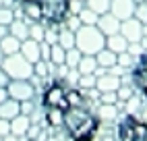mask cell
<instances>
[{
	"mask_svg": "<svg viewBox=\"0 0 147 141\" xmlns=\"http://www.w3.org/2000/svg\"><path fill=\"white\" fill-rule=\"evenodd\" d=\"M83 94L79 89L71 87L64 79H56V81L50 85L44 92V98H42V104L46 108V112H60L62 110L73 106V104H83Z\"/></svg>",
	"mask_w": 147,
	"mask_h": 141,
	"instance_id": "obj_2",
	"label": "cell"
},
{
	"mask_svg": "<svg viewBox=\"0 0 147 141\" xmlns=\"http://www.w3.org/2000/svg\"><path fill=\"white\" fill-rule=\"evenodd\" d=\"M118 141H147V125L135 114H126L118 125Z\"/></svg>",
	"mask_w": 147,
	"mask_h": 141,
	"instance_id": "obj_5",
	"label": "cell"
},
{
	"mask_svg": "<svg viewBox=\"0 0 147 141\" xmlns=\"http://www.w3.org/2000/svg\"><path fill=\"white\" fill-rule=\"evenodd\" d=\"M2 4H4V0H0V6H2Z\"/></svg>",
	"mask_w": 147,
	"mask_h": 141,
	"instance_id": "obj_41",
	"label": "cell"
},
{
	"mask_svg": "<svg viewBox=\"0 0 147 141\" xmlns=\"http://www.w3.org/2000/svg\"><path fill=\"white\" fill-rule=\"evenodd\" d=\"M19 52H21L31 64H35L37 60H42L40 42H35V39H31V37H27V39H23V42H21V50H19Z\"/></svg>",
	"mask_w": 147,
	"mask_h": 141,
	"instance_id": "obj_13",
	"label": "cell"
},
{
	"mask_svg": "<svg viewBox=\"0 0 147 141\" xmlns=\"http://www.w3.org/2000/svg\"><path fill=\"white\" fill-rule=\"evenodd\" d=\"M44 33H46V25L42 21L29 23V37L35 39V42H44Z\"/></svg>",
	"mask_w": 147,
	"mask_h": 141,
	"instance_id": "obj_26",
	"label": "cell"
},
{
	"mask_svg": "<svg viewBox=\"0 0 147 141\" xmlns=\"http://www.w3.org/2000/svg\"><path fill=\"white\" fill-rule=\"evenodd\" d=\"M85 6L91 8V11L97 13V15H104V13L110 11V0H87Z\"/></svg>",
	"mask_w": 147,
	"mask_h": 141,
	"instance_id": "obj_25",
	"label": "cell"
},
{
	"mask_svg": "<svg viewBox=\"0 0 147 141\" xmlns=\"http://www.w3.org/2000/svg\"><path fill=\"white\" fill-rule=\"evenodd\" d=\"M2 60H4V52L0 50V64H2Z\"/></svg>",
	"mask_w": 147,
	"mask_h": 141,
	"instance_id": "obj_39",
	"label": "cell"
},
{
	"mask_svg": "<svg viewBox=\"0 0 147 141\" xmlns=\"http://www.w3.org/2000/svg\"><path fill=\"white\" fill-rule=\"evenodd\" d=\"M137 2H145V0H135V4H137Z\"/></svg>",
	"mask_w": 147,
	"mask_h": 141,
	"instance_id": "obj_40",
	"label": "cell"
},
{
	"mask_svg": "<svg viewBox=\"0 0 147 141\" xmlns=\"http://www.w3.org/2000/svg\"><path fill=\"white\" fill-rule=\"evenodd\" d=\"M8 81H11V79L6 77V73L2 70V66H0V87H6V83H8Z\"/></svg>",
	"mask_w": 147,
	"mask_h": 141,
	"instance_id": "obj_34",
	"label": "cell"
},
{
	"mask_svg": "<svg viewBox=\"0 0 147 141\" xmlns=\"http://www.w3.org/2000/svg\"><path fill=\"white\" fill-rule=\"evenodd\" d=\"M95 60H97V66H104V68H112L116 66V54L112 52V50H100V52L95 54Z\"/></svg>",
	"mask_w": 147,
	"mask_h": 141,
	"instance_id": "obj_20",
	"label": "cell"
},
{
	"mask_svg": "<svg viewBox=\"0 0 147 141\" xmlns=\"http://www.w3.org/2000/svg\"><path fill=\"white\" fill-rule=\"evenodd\" d=\"M6 94L17 102H27V100H33L35 87L29 79H11L6 83Z\"/></svg>",
	"mask_w": 147,
	"mask_h": 141,
	"instance_id": "obj_7",
	"label": "cell"
},
{
	"mask_svg": "<svg viewBox=\"0 0 147 141\" xmlns=\"http://www.w3.org/2000/svg\"><path fill=\"white\" fill-rule=\"evenodd\" d=\"M64 54H66V50H64L60 44H52V46H50V62H52L54 66L64 64Z\"/></svg>",
	"mask_w": 147,
	"mask_h": 141,
	"instance_id": "obj_22",
	"label": "cell"
},
{
	"mask_svg": "<svg viewBox=\"0 0 147 141\" xmlns=\"http://www.w3.org/2000/svg\"><path fill=\"white\" fill-rule=\"evenodd\" d=\"M62 27L71 29V31H77V29L81 27V21H79V17H77V15H71V13H68L66 19L62 21Z\"/></svg>",
	"mask_w": 147,
	"mask_h": 141,
	"instance_id": "obj_30",
	"label": "cell"
},
{
	"mask_svg": "<svg viewBox=\"0 0 147 141\" xmlns=\"http://www.w3.org/2000/svg\"><path fill=\"white\" fill-rule=\"evenodd\" d=\"M145 27H147V25H143L141 21H137L135 17H131V19L120 21V31H118V33H120L129 44H139L141 39H143V35H145Z\"/></svg>",
	"mask_w": 147,
	"mask_h": 141,
	"instance_id": "obj_8",
	"label": "cell"
},
{
	"mask_svg": "<svg viewBox=\"0 0 147 141\" xmlns=\"http://www.w3.org/2000/svg\"><path fill=\"white\" fill-rule=\"evenodd\" d=\"M11 133V120H6V118H0V137H4Z\"/></svg>",
	"mask_w": 147,
	"mask_h": 141,
	"instance_id": "obj_33",
	"label": "cell"
},
{
	"mask_svg": "<svg viewBox=\"0 0 147 141\" xmlns=\"http://www.w3.org/2000/svg\"><path fill=\"white\" fill-rule=\"evenodd\" d=\"M133 81L147 98V54L139 56V60H137V64L133 68Z\"/></svg>",
	"mask_w": 147,
	"mask_h": 141,
	"instance_id": "obj_10",
	"label": "cell"
},
{
	"mask_svg": "<svg viewBox=\"0 0 147 141\" xmlns=\"http://www.w3.org/2000/svg\"><path fill=\"white\" fill-rule=\"evenodd\" d=\"M0 50L4 52V56H11V54H17L21 50V39H17L15 35L6 33L2 39H0Z\"/></svg>",
	"mask_w": 147,
	"mask_h": 141,
	"instance_id": "obj_18",
	"label": "cell"
},
{
	"mask_svg": "<svg viewBox=\"0 0 147 141\" xmlns=\"http://www.w3.org/2000/svg\"><path fill=\"white\" fill-rule=\"evenodd\" d=\"M95 68H97V60H95V56H91V54H83L81 60H79V64H77V73H79V75H93Z\"/></svg>",
	"mask_w": 147,
	"mask_h": 141,
	"instance_id": "obj_19",
	"label": "cell"
},
{
	"mask_svg": "<svg viewBox=\"0 0 147 141\" xmlns=\"http://www.w3.org/2000/svg\"><path fill=\"white\" fill-rule=\"evenodd\" d=\"M120 87V79H118V75H114V73H104V75H100V77H95V89L100 94H104V92H116V89Z\"/></svg>",
	"mask_w": 147,
	"mask_h": 141,
	"instance_id": "obj_12",
	"label": "cell"
},
{
	"mask_svg": "<svg viewBox=\"0 0 147 141\" xmlns=\"http://www.w3.org/2000/svg\"><path fill=\"white\" fill-rule=\"evenodd\" d=\"M97 116H102V118H106V120L114 118V116H116V104H102L100 114H97Z\"/></svg>",
	"mask_w": 147,
	"mask_h": 141,
	"instance_id": "obj_31",
	"label": "cell"
},
{
	"mask_svg": "<svg viewBox=\"0 0 147 141\" xmlns=\"http://www.w3.org/2000/svg\"><path fill=\"white\" fill-rule=\"evenodd\" d=\"M110 13L120 21L131 19L135 13V0H110Z\"/></svg>",
	"mask_w": 147,
	"mask_h": 141,
	"instance_id": "obj_11",
	"label": "cell"
},
{
	"mask_svg": "<svg viewBox=\"0 0 147 141\" xmlns=\"http://www.w3.org/2000/svg\"><path fill=\"white\" fill-rule=\"evenodd\" d=\"M81 52L77 48H68L66 50V54H64V64L66 68H77V64H79V60H81Z\"/></svg>",
	"mask_w": 147,
	"mask_h": 141,
	"instance_id": "obj_24",
	"label": "cell"
},
{
	"mask_svg": "<svg viewBox=\"0 0 147 141\" xmlns=\"http://www.w3.org/2000/svg\"><path fill=\"white\" fill-rule=\"evenodd\" d=\"M17 4H27V2H42V0H15Z\"/></svg>",
	"mask_w": 147,
	"mask_h": 141,
	"instance_id": "obj_38",
	"label": "cell"
},
{
	"mask_svg": "<svg viewBox=\"0 0 147 141\" xmlns=\"http://www.w3.org/2000/svg\"><path fill=\"white\" fill-rule=\"evenodd\" d=\"M77 17H79L81 25H95V23H97V17H100V15H97V13H93L91 8L83 6L81 11H79V15H77Z\"/></svg>",
	"mask_w": 147,
	"mask_h": 141,
	"instance_id": "obj_23",
	"label": "cell"
},
{
	"mask_svg": "<svg viewBox=\"0 0 147 141\" xmlns=\"http://www.w3.org/2000/svg\"><path fill=\"white\" fill-rule=\"evenodd\" d=\"M68 15V0H42V23L62 25Z\"/></svg>",
	"mask_w": 147,
	"mask_h": 141,
	"instance_id": "obj_6",
	"label": "cell"
},
{
	"mask_svg": "<svg viewBox=\"0 0 147 141\" xmlns=\"http://www.w3.org/2000/svg\"><path fill=\"white\" fill-rule=\"evenodd\" d=\"M21 137H17V135H13V133H8V135H4L2 137V141H19Z\"/></svg>",
	"mask_w": 147,
	"mask_h": 141,
	"instance_id": "obj_35",
	"label": "cell"
},
{
	"mask_svg": "<svg viewBox=\"0 0 147 141\" xmlns=\"http://www.w3.org/2000/svg\"><path fill=\"white\" fill-rule=\"evenodd\" d=\"M6 98H8V94H6V87H0V104H2Z\"/></svg>",
	"mask_w": 147,
	"mask_h": 141,
	"instance_id": "obj_36",
	"label": "cell"
},
{
	"mask_svg": "<svg viewBox=\"0 0 147 141\" xmlns=\"http://www.w3.org/2000/svg\"><path fill=\"white\" fill-rule=\"evenodd\" d=\"M21 114V102H17L13 98H6L2 104H0V118L13 120L15 116Z\"/></svg>",
	"mask_w": 147,
	"mask_h": 141,
	"instance_id": "obj_15",
	"label": "cell"
},
{
	"mask_svg": "<svg viewBox=\"0 0 147 141\" xmlns=\"http://www.w3.org/2000/svg\"><path fill=\"white\" fill-rule=\"evenodd\" d=\"M133 17L137 19V21H141L143 25H147V0H145V2H137V4H135Z\"/></svg>",
	"mask_w": 147,
	"mask_h": 141,
	"instance_id": "obj_29",
	"label": "cell"
},
{
	"mask_svg": "<svg viewBox=\"0 0 147 141\" xmlns=\"http://www.w3.org/2000/svg\"><path fill=\"white\" fill-rule=\"evenodd\" d=\"M81 2H87V0H81Z\"/></svg>",
	"mask_w": 147,
	"mask_h": 141,
	"instance_id": "obj_42",
	"label": "cell"
},
{
	"mask_svg": "<svg viewBox=\"0 0 147 141\" xmlns=\"http://www.w3.org/2000/svg\"><path fill=\"white\" fill-rule=\"evenodd\" d=\"M77 83L83 92H91V89H95V75H79Z\"/></svg>",
	"mask_w": 147,
	"mask_h": 141,
	"instance_id": "obj_28",
	"label": "cell"
},
{
	"mask_svg": "<svg viewBox=\"0 0 147 141\" xmlns=\"http://www.w3.org/2000/svg\"><path fill=\"white\" fill-rule=\"evenodd\" d=\"M116 100H118L116 92H104L102 94V104H116Z\"/></svg>",
	"mask_w": 147,
	"mask_h": 141,
	"instance_id": "obj_32",
	"label": "cell"
},
{
	"mask_svg": "<svg viewBox=\"0 0 147 141\" xmlns=\"http://www.w3.org/2000/svg\"><path fill=\"white\" fill-rule=\"evenodd\" d=\"M75 48L81 54L95 56L100 50L106 48V35L95 25H81L75 31Z\"/></svg>",
	"mask_w": 147,
	"mask_h": 141,
	"instance_id": "obj_3",
	"label": "cell"
},
{
	"mask_svg": "<svg viewBox=\"0 0 147 141\" xmlns=\"http://www.w3.org/2000/svg\"><path fill=\"white\" fill-rule=\"evenodd\" d=\"M2 70L6 73L8 79H31L33 77V64L21 54H11V56H4L2 60Z\"/></svg>",
	"mask_w": 147,
	"mask_h": 141,
	"instance_id": "obj_4",
	"label": "cell"
},
{
	"mask_svg": "<svg viewBox=\"0 0 147 141\" xmlns=\"http://www.w3.org/2000/svg\"><path fill=\"white\" fill-rule=\"evenodd\" d=\"M8 33L23 42V39L29 37V23L25 21V19H15V21L8 25Z\"/></svg>",
	"mask_w": 147,
	"mask_h": 141,
	"instance_id": "obj_17",
	"label": "cell"
},
{
	"mask_svg": "<svg viewBox=\"0 0 147 141\" xmlns=\"http://www.w3.org/2000/svg\"><path fill=\"white\" fill-rule=\"evenodd\" d=\"M62 125L75 141H91L100 129V118L83 102L62 110Z\"/></svg>",
	"mask_w": 147,
	"mask_h": 141,
	"instance_id": "obj_1",
	"label": "cell"
},
{
	"mask_svg": "<svg viewBox=\"0 0 147 141\" xmlns=\"http://www.w3.org/2000/svg\"><path fill=\"white\" fill-rule=\"evenodd\" d=\"M0 141H2V137H0Z\"/></svg>",
	"mask_w": 147,
	"mask_h": 141,
	"instance_id": "obj_43",
	"label": "cell"
},
{
	"mask_svg": "<svg viewBox=\"0 0 147 141\" xmlns=\"http://www.w3.org/2000/svg\"><path fill=\"white\" fill-rule=\"evenodd\" d=\"M29 129H31V118L27 114H19L11 120V133L17 135V137H23L29 133Z\"/></svg>",
	"mask_w": 147,
	"mask_h": 141,
	"instance_id": "obj_14",
	"label": "cell"
},
{
	"mask_svg": "<svg viewBox=\"0 0 147 141\" xmlns=\"http://www.w3.org/2000/svg\"><path fill=\"white\" fill-rule=\"evenodd\" d=\"M95 27L100 29V31H102L106 37H108V35H114V33L120 31V19H116L110 11H108V13H104V15L97 17Z\"/></svg>",
	"mask_w": 147,
	"mask_h": 141,
	"instance_id": "obj_9",
	"label": "cell"
},
{
	"mask_svg": "<svg viewBox=\"0 0 147 141\" xmlns=\"http://www.w3.org/2000/svg\"><path fill=\"white\" fill-rule=\"evenodd\" d=\"M58 44L64 50L75 48V31H71V29H66V27H60L58 29Z\"/></svg>",
	"mask_w": 147,
	"mask_h": 141,
	"instance_id": "obj_21",
	"label": "cell"
},
{
	"mask_svg": "<svg viewBox=\"0 0 147 141\" xmlns=\"http://www.w3.org/2000/svg\"><path fill=\"white\" fill-rule=\"evenodd\" d=\"M106 48L112 50L114 54H120V52H126V50H129V42H126L120 33H114V35L106 37Z\"/></svg>",
	"mask_w": 147,
	"mask_h": 141,
	"instance_id": "obj_16",
	"label": "cell"
},
{
	"mask_svg": "<svg viewBox=\"0 0 147 141\" xmlns=\"http://www.w3.org/2000/svg\"><path fill=\"white\" fill-rule=\"evenodd\" d=\"M15 21V8H11V6H0V25H4V27H8Z\"/></svg>",
	"mask_w": 147,
	"mask_h": 141,
	"instance_id": "obj_27",
	"label": "cell"
},
{
	"mask_svg": "<svg viewBox=\"0 0 147 141\" xmlns=\"http://www.w3.org/2000/svg\"><path fill=\"white\" fill-rule=\"evenodd\" d=\"M8 33V27H4V25H0V39H2L4 35Z\"/></svg>",
	"mask_w": 147,
	"mask_h": 141,
	"instance_id": "obj_37",
	"label": "cell"
}]
</instances>
